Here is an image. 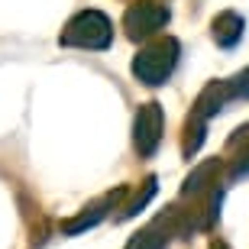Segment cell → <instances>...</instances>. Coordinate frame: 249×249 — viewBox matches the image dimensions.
I'll return each instance as SVG.
<instances>
[{
	"mask_svg": "<svg viewBox=\"0 0 249 249\" xmlns=\"http://www.w3.org/2000/svg\"><path fill=\"white\" fill-rule=\"evenodd\" d=\"M178 46L175 36H162V39H152L146 49H139V55L133 58V74H136L142 84H162L168 74L175 71L178 65Z\"/></svg>",
	"mask_w": 249,
	"mask_h": 249,
	"instance_id": "1",
	"label": "cell"
},
{
	"mask_svg": "<svg viewBox=\"0 0 249 249\" xmlns=\"http://www.w3.org/2000/svg\"><path fill=\"white\" fill-rule=\"evenodd\" d=\"M110 42H113V26L101 10H81L62 29V46H71V49H94V52H101Z\"/></svg>",
	"mask_w": 249,
	"mask_h": 249,
	"instance_id": "2",
	"label": "cell"
},
{
	"mask_svg": "<svg viewBox=\"0 0 249 249\" xmlns=\"http://www.w3.org/2000/svg\"><path fill=\"white\" fill-rule=\"evenodd\" d=\"M168 19H172V10L165 3H159V0H136L123 13V26H126V36L133 42H139V39L156 36Z\"/></svg>",
	"mask_w": 249,
	"mask_h": 249,
	"instance_id": "3",
	"label": "cell"
},
{
	"mask_svg": "<svg viewBox=\"0 0 249 249\" xmlns=\"http://www.w3.org/2000/svg\"><path fill=\"white\" fill-rule=\"evenodd\" d=\"M162 107L159 104H142L133 120V146L142 159H149L162 142Z\"/></svg>",
	"mask_w": 249,
	"mask_h": 249,
	"instance_id": "4",
	"label": "cell"
},
{
	"mask_svg": "<svg viewBox=\"0 0 249 249\" xmlns=\"http://www.w3.org/2000/svg\"><path fill=\"white\" fill-rule=\"evenodd\" d=\"M178 230H181V217L172 211V213H165V217L152 220L146 230H139L136 236L126 243V249H165L168 240H172Z\"/></svg>",
	"mask_w": 249,
	"mask_h": 249,
	"instance_id": "5",
	"label": "cell"
},
{
	"mask_svg": "<svg viewBox=\"0 0 249 249\" xmlns=\"http://www.w3.org/2000/svg\"><path fill=\"white\" fill-rule=\"evenodd\" d=\"M243 29H246V23H243L240 13H233V10H223V13H217L211 23V36L213 42L220 49H233L236 42L243 39Z\"/></svg>",
	"mask_w": 249,
	"mask_h": 249,
	"instance_id": "6",
	"label": "cell"
},
{
	"mask_svg": "<svg viewBox=\"0 0 249 249\" xmlns=\"http://www.w3.org/2000/svg\"><path fill=\"white\" fill-rule=\"evenodd\" d=\"M117 201V194H110V197H101V201H94L91 207H84V213H78V217H71V220L62 223V230L68 233V236H74V233L88 230V227H94V223H101L104 217H107V207Z\"/></svg>",
	"mask_w": 249,
	"mask_h": 249,
	"instance_id": "7",
	"label": "cell"
},
{
	"mask_svg": "<svg viewBox=\"0 0 249 249\" xmlns=\"http://www.w3.org/2000/svg\"><path fill=\"white\" fill-rule=\"evenodd\" d=\"M217 175H220V159L204 162V165H197L191 175L185 178V188H181V194H185V197H201V194L207 191V185H217V181H213Z\"/></svg>",
	"mask_w": 249,
	"mask_h": 249,
	"instance_id": "8",
	"label": "cell"
},
{
	"mask_svg": "<svg viewBox=\"0 0 249 249\" xmlns=\"http://www.w3.org/2000/svg\"><path fill=\"white\" fill-rule=\"evenodd\" d=\"M152 194H156V178H146V181H142V191H136V194H133V201H129V204H123V207H120V213H117L113 220H129V217H136V213L142 211V207H146L149 201H152Z\"/></svg>",
	"mask_w": 249,
	"mask_h": 249,
	"instance_id": "9",
	"label": "cell"
},
{
	"mask_svg": "<svg viewBox=\"0 0 249 249\" xmlns=\"http://www.w3.org/2000/svg\"><path fill=\"white\" fill-rule=\"evenodd\" d=\"M204 123L207 120H201V117H188V123H185V139H181V152H185V159H191L197 149H201V142H204Z\"/></svg>",
	"mask_w": 249,
	"mask_h": 249,
	"instance_id": "10",
	"label": "cell"
},
{
	"mask_svg": "<svg viewBox=\"0 0 249 249\" xmlns=\"http://www.w3.org/2000/svg\"><path fill=\"white\" fill-rule=\"evenodd\" d=\"M220 94L223 101H240V97H249V68H243L240 74H233L227 81H220Z\"/></svg>",
	"mask_w": 249,
	"mask_h": 249,
	"instance_id": "11",
	"label": "cell"
},
{
	"mask_svg": "<svg viewBox=\"0 0 249 249\" xmlns=\"http://www.w3.org/2000/svg\"><path fill=\"white\" fill-rule=\"evenodd\" d=\"M246 175H249V142L243 146V152L236 156V162L230 168V178H246Z\"/></svg>",
	"mask_w": 249,
	"mask_h": 249,
	"instance_id": "12",
	"label": "cell"
},
{
	"mask_svg": "<svg viewBox=\"0 0 249 249\" xmlns=\"http://www.w3.org/2000/svg\"><path fill=\"white\" fill-rule=\"evenodd\" d=\"M211 249H227V246H223L220 240H213V243H211Z\"/></svg>",
	"mask_w": 249,
	"mask_h": 249,
	"instance_id": "13",
	"label": "cell"
}]
</instances>
